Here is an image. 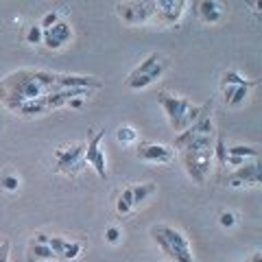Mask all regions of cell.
<instances>
[{
	"mask_svg": "<svg viewBox=\"0 0 262 262\" xmlns=\"http://www.w3.org/2000/svg\"><path fill=\"white\" fill-rule=\"evenodd\" d=\"M57 79H59V75L48 70H33V68L15 70L0 81V101L9 112L18 114L22 103L59 92Z\"/></svg>",
	"mask_w": 262,
	"mask_h": 262,
	"instance_id": "obj_1",
	"label": "cell"
},
{
	"mask_svg": "<svg viewBox=\"0 0 262 262\" xmlns=\"http://www.w3.org/2000/svg\"><path fill=\"white\" fill-rule=\"evenodd\" d=\"M158 103L162 105L164 114L168 116L170 127L182 134V131H184L186 112L190 110V105H192V103L188 101V98H179V96H173V94H168V92H160V94H158Z\"/></svg>",
	"mask_w": 262,
	"mask_h": 262,
	"instance_id": "obj_2",
	"label": "cell"
},
{
	"mask_svg": "<svg viewBox=\"0 0 262 262\" xmlns=\"http://www.w3.org/2000/svg\"><path fill=\"white\" fill-rule=\"evenodd\" d=\"M155 229H158V232L168 243V247H170L168 258H173L175 262H194L192 251H190V245H188L186 236L179 232V229L170 227V225H155Z\"/></svg>",
	"mask_w": 262,
	"mask_h": 262,
	"instance_id": "obj_3",
	"label": "cell"
},
{
	"mask_svg": "<svg viewBox=\"0 0 262 262\" xmlns=\"http://www.w3.org/2000/svg\"><path fill=\"white\" fill-rule=\"evenodd\" d=\"M85 153V144H75L68 149H57L55 160H57V170L66 175H77L79 170H83L88 164L83 160Z\"/></svg>",
	"mask_w": 262,
	"mask_h": 262,
	"instance_id": "obj_4",
	"label": "cell"
},
{
	"mask_svg": "<svg viewBox=\"0 0 262 262\" xmlns=\"http://www.w3.org/2000/svg\"><path fill=\"white\" fill-rule=\"evenodd\" d=\"M214 158L212 149L201 151V153H184V166L186 173L192 177V182L196 184H206V179L210 175V162Z\"/></svg>",
	"mask_w": 262,
	"mask_h": 262,
	"instance_id": "obj_5",
	"label": "cell"
},
{
	"mask_svg": "<svg viewBox=\"0 0 262 262\" xmlns=\"http://www.w3.org/2000/svg\"><path fill=\"white\" fill-rule=\"evenodd\" d=\"M116 9L127 24H140V22H149L155 15V3H125V5H116Z\"/></svg>",
	"mask_w": 262,
	"mask_h": 262,
	"instance_id": "obj_6",
	"label": "cell"
},
{
	"mask_svg": "<svg viewBox=\"0 0 262 262\" xmlns=\"http://www.w3.org/2000/svg\"><path fill=\"white\" fill-rule=\"evenodd\" d=\"M227 186L238 188V186H258L262 182V166L258 160H253L251 164L247 162L245 166L236 168L232 175H227Z\"/></svg>",
	"mask_w": 262,
	"mask_h": 262,
	"instance_id": "obj_7",
	"label": "cell"
},
{
	"mask_svg": "<svg viewBox=\"0 0 262 262\" xmlns=\"http://www.w3.org/2000/svg\"><path fill=\"white\" fill-rule=\"evenodd\" d=\"M184 7H186L184 0H158V3H155V15L153 18L160 24L170 27V24H175L179 18H182Z\"/></svg>",
	"mask_w": 262,
	"mask_h": 262,
	"instance_id": "obj_8",
	"label": "cell"
},
{
	"mask_svg": "<svg viewBox=\"0 0 262 262\" xmlns=\"http://www.w3.org/2000/svg\"><path fill=\"white\" fill-rule=\"evenodd\" d=\"M72 37V31H70V24H66V22H57L55 27L51 29H46L44 31V37H42V42L46 48H51V51H57V48H61L68 39Z\"/></svg>",
	"mask_w": 262,
	"mask_h": 262,
	"instance_id": "obj_9",
	"label": "cell"
},
{
	"mask_svg": "<svg viewBox=\"0 0 262 262\" xmlns=\"http://www.w3.org/2000/svg\"><path fill=\"white\" fill-rule=\"evenodd\" d=\"M136 155L144 162H170L175 151L166 144H140Z\"/></svg>",
	"mask_w": 262,
	"mask_h": 262,
	"instance_id": "obj_10",
	"label": "cell"
},
{
	"mask_svg": "<svg viewBox=\"0 0 262 262\" xmlns=\"http://www.w3.org/2000/svg\"><path fill=\"white\" fill-rule=\"evenodd\" d=\"M59 90H70V88H85V90H98L103 88V81L96 77H81V75H59L57 79Z\"/></svg>",
	"mask_w": 262,
	"mask_h": 262,
	"instance_id": "obj_11",
	"label": "cell"
},
{
	"mask_svg": "<svg viewBox=\"0 0 262 262\" xmlns=\"http://www.w3.org/2000/svg\"><path fill=\"white\" fill-rule=\"evenodd\" d=\"M194 11L201 18V22H206V24H216V22L223 20V5L214 3V0L194 3Z\"/></svg>",
	"mask_w": 262,
	"mask_h": 262,
	"instance_id": "obj_12",
	"label": "cell"
},
{
	"mask_svg": "<svg viewBox=\"0 0 262 262\" xmlns=\"http://www.w3.org/2000/svg\"><path fill=\"white\" fill-rule=\"evenodd\" d=\"M164 70H166V63L160 61V63L149 72V75H142V77H129V79H127V85H129L131 90H142V88H146V85H151L153 81H158V79L164 75Z\"/></svg>",
	"mask_w": 262,
	"mask_h": 262,
	"instance_id": "obj_13",
	"label": "cell"
},
{
	"mask_svg": "<svg viewBox=\"0 0 262 262\" xmlns=\"http://www.w3.org/2000/svg\"><path fill=\"white\" fill-rule=\"evenodd\" d=\"M27 260L29 262H42V260H57V256L51 251V247L48 245H35V243H31V247L27 251Z\"/></svg>",
	"mask_w": 262,
	"mask_h": 262,
	"instance_id": "obj_14",
	"label": "cell"
},
{
	"mask_svg": "<svg viewBox=\"0 0 262 262\" xmlns=\"http://www.w3.org/2000/svg\"><path fill=\"white\" fill-rule=\"evenodd\" d=\"M48 107H46V98H33V101H27L20 105L18 114H22V116H37V114H46Z\"/></svg>",
	"mask_w": 262,
	"mask_h": 262,
	"instance_id": "obj_15",
	"label": "cell"
},
{
	"mask_svg": "<svg viewBox=\"0 0 262 262\" xmlns=\"http://www.w3.org/2000/svg\"><path fill=\"white\" fill-rule=\"evenodd\" d=\"M214 146V138L212 136H196L190 144H186L184 153H201V151H208Z\"/></svg>",
	"mask_w": 262,
	"mask_h": 262,
	"instance_id": "obj_16",
	"label": "cell"
},
{
	"mask_svg": "<svg viewBox=\"0 0 262 262\" xmlns=\"http://www.w3.org/2000/svg\"><path fill=\"white\" fill-rule=\"evenodd\" d=\"M256 85V81H247L245 85H238L234 90V94H232V98L227 101V105L229 107H238V105H243L245 103V98H247V94H249V90Z\"/></svg>",
	"mask_w": 262,
	"mask_h": 262,
	"instance_id": "obj_17",
	"label": "cell"
},
{
	"mask_svg": "<svg viewBox=\"0 0 262 262\" xmlns=\"http://www.w3.org/2000/svg\"><path fill=\"white\" fill-rule=\"evenodd\" d=\"M227 155H236V158H245V160H258L260 151L256 146H245V144H236V146H227Z\"/></svg>",
	"mask_w": 262,
	"mask_h": 262,
	"instance_id": "obj_18",
	"label": "cell"
},
{
	"mask_svg": "<svg viewBox=\"0 0 262 262\" xmlns=\"http://www.w3.org/2000/svg\"><path fill=\"white\" fill-rule=\"evenodd\" d=\"M162 61V57L158 55V53H153V55H149V57H146V59L140 63V66H138V68L134 70V72H131V75L129 77H142V75H149V72L155 68V66H158Z\"/></svg>",
	"mask_w": 262,
	"mask_h": 262,
	"instance_id": "obj_19",
	"label": "cell"
},
{
	"mask_svg": "<svg viewBox=\"0 0 262 262\" xmlns=\"http://www.w3.org/2000/svg\"><path fill=\"white\" fill-rule=\"evenodd\" d=\"M155 184H138V186H131V192H134V206H138V203H142L146 196L155 194Z\"/></svg>",
	"mask_w": 262,
	"mask_h": 262,
	"instance_id": "obj_20",
	"label": "cell"
},
{
	"mask_svg": "<svg viewBox=\"0 0 262 262\" xmlns=\"http://www.w3.org/2000/svg\"><path fill=\"white\" fill-rule=\"evenodd\" d=\"M212 153H214V158L216 162L221 164V166H227V144H225V136L223 134H219L216 136V140H214V146H212Z\"/></svg>",
	"mask_w": 262,
	"mask_h": 262,
	"instance_id": "obj_21",
	"label": "cell"
},
{
	"mask_svg": "<svg viewBox=\"0 0 262 262\" xmlns=\"http://www.w3.org/2000/svg\"><path fill=\"white\" fill-rule=\"evenodd\" d=\"M116 208H118V214H127V212L134 208V192H131V188H125V190H122V194L118 196Z\"/></svg>",
	"mask_w": 262,
	"mask_h": 262,
	"instance_id": "obj_22",
	"label": "cell"
},
{
	"mask_svg": "<svg viewBox=\"0 0 262 262\" xmlns=\"http://www.w3.org/2000/svg\"><path fill=\"white\" fill-rule=\"evenodd\" d=\"M136 129L134 127H118L116 129V140L122 142V144H131V142H136Z\"/></svg>",
	"mask_w": 262,
	"mask_h": 262,
	"instance_id": "obj_23",
	"label": "cell"
},
{
	"mask_svg": "<svg viewBox=\"0 0 262 262\" xmlns=\"http://www.w3.org/2000/svg\"><path fill=\"white\" fill-rule=\"evenodd\" d=\"M245 83H247V79H243L236 70L223 72V88H225V85H234V88H236V85H245Z\"/></svg>",
	"mask_w": 262,
	"mask_h": 262,
	"instance_id": "obj_24",
	"label": "cell"
},
{
	"mask_svg": "<svg viewBox=\"0 0 262 262\" xmlns=\"http://www.w3.org/2000/svg\"><path fill=\"white\" fill-rule=\"evenodd\" d=\"M42 37H44V31L39 29V24H33V27H29L27 35H24V39H27L29 44H42Z\"/></svg>",
	"mask_w": 262,
	"mask_h": 262,
	"instance_id": "obj_25",
	"label": "cell"
},
{
	"mask_svg": "<svg viewBox=\"0 0 262 262\" xmlns=\"http://www.w3.org/2000/svg\"><path fill=\"white\" fill-rule=\"evenodd\" d=\"M79 253H81V243H66L61 260H77Z\"/></svg>",
	"mask_w": 262,
	"mask_h": 262,
	"instance_id": "obj_26",
	"label": "cell"
},
{
	"mask_svg": "<svg viewBox=\"0 0 262 262\" xmlns=\"http://www.w3.org/2000/svg\"><path fill=\"white\" fill-rule=\"evenodd\" d=\"M66 238H61V236H51L48 238V247H51V251L55 253L57 258H61V253H63V247H66Z\"/></svg>",
	"mask_w": 262,
	"mask_h": 262,
	"instance_id": "obj_27",
	"label": "cell"
},
{
	"mask_svg": "<svg viewBox=\"0 0 262 262\" xmlns=\"http://www.w3.org/2000/svg\"><path fill=\"white\" fill-rule=\"evenodd\" d=\"M18 186H20V179L15 177V175H3L0 177V188H5V190H18Z\"/></svg>",
	"mask_w": 262,
	"mask_h": 262,
	"instance_id": "obj_28",
	"label": "cell"
},
{
	"mask_svg": "<svg viewBox=\"0 0 262 262\" xmlns=\"http://www.w3.org/2000/svg\"><path fill=\"white\" fill-rule=\"evenodd\" d=\"M57 22H59V13H57V11H51V13H46L44 18H42V22H39V29L46 31V29L55 27Z\"/></svg>",
	"mask_w": 262,
	"mask_h": 262,
	"instance_id": "obj_29",
	"label": "cell"
},
{
	"mask_svg": "<svg viewBox=\"0 0 262 262\" xmlns=\"http://www.w3.org/2000/svg\"><path fill=\"white\" fill-rule=\"evenodd\" d=\"M219 223L221 225H223V227H234L236 225V216L232 214V212H221V214H219Z\"/></svg>",
	"mask_w": 262,
	"mask_h": 262,
	"instance_id": "obj_30",
	"label": "cell"
},
{
	"mask_svg": "<svg viewBox=\"0 0 262 262\" xmlns=\"http://www.w3.org/2000/svg\"><path fill=\"white\" fill-rule=\"evenodd\" d=\"M120 229L118 227H107V229H105V241H107V243H112V245H116L118 241H120Z\"/></svg>",
	"mask_w": 262,
	"mask_h": 262,
	"instance_id": "obj_31",
	"label": "cell"
},
{
	"mask_svg": "<svg viewBox=\"0 0 262 262\" xmlns=\"http://www.w3.org/2000/svg\"><path fill=\"white\" fill-rule=\"evenodd\" d=\"M9 249H11L9 241H3V243H0V262H9Z\"/></svg>",
	"mask_w": 262,
	"mask_h": 262,
	"instance_id": "obj_32",
	"label": "cell"
},
{
	"mask_svg": "<svg viewBox=\"0 0 262 262\" xmlns=\"http://www.w3.org/2000/svg\"><path fill=\"white\" fill-rule=\"evenodd\" d=\"M48 238H51V236H46V234H42V232H37V234H35V238H33V243H35V245H48Z\"/></svg>",
	"mask_w": 262,
	"mask_h": 262,
	"instance_id": "obj_33",
	"label": "cell"
},
{
	"mask_svg": "<svg viewBox=\"0 0 262 262\" xmlns=\"http://www.w3.org/2000/svg\"><path fill=\"white\" fill-rule=\"evenodd\" d=\"M68 105H70L72 110H79L81 105H83V98H70V101H68Z\"/></svg>",
	"mask_w": 262,
	"mask_h": 262,
	"instance_id": "obj_34",
	"label": "cell"
},
{
	"mask_svg": "<svg viewBox=\"0 0 262 262\" xmlns=\"http://www.w3.org/2000/svg\"><path fill=\"white\" fill-rule=\"evenodd\" d=\"M245 262H262V253H260V251H256L249 260H245Z\"/></svg>",
	"mask_w": 262,
	"mask_h": 262,
	"instance_id": "obj_35",
	"label": "cell"
}]
</instances>
